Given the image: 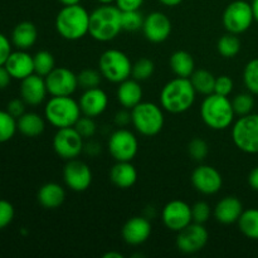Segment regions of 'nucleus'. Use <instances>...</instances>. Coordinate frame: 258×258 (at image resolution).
I'll list each match as a JSON object with an SVG mask.
<instances>
[{
    "label": "nucleus",
    "mask_w": 258,
    "mask_h": 258,
    "mask_svg": "<svg viewBox=\"0 0 258 258\" xmlns=\"http://www.w3.org/2000/svg\"><path fill=\"white\" fill-rule=\"evenodd\" d=\"M18 131L27 138H38L44 133L45 118L35 112H25L17 118Z\"/></svg>",
    "instance_id": "bb28decb"
},
{
    "label": "nucleus",
    "mask_w": 258,
    "mask_h": 258,
    "mask_svg": "<svg viewBox=\"0 0 258 258\" xmlns=\"http://www.w3.org/2000/svg\"><path fill=\"white\" fill-rule=\"evenodd\" d=\"M121 12L116 5L100 4L90 13V28L88 34L97 42H111L122 32Z\"/></svg>",
    "instance_id": "f03ea898"
},
{
    "label": "nucleus",
    "mask_w": 258,
    "mask_h": 258,
    "mask_svg": "<svg viewBox=\"0 0 258 258\" xmlns=\"http://www.w3.org/2000/svg\"><path fill=\"white\" fill-rule=\"evenodd\" d=\"M14 216L15 211L13 204L5 199H0V231L7 228L12 223Z\"/></svg>",
    "instance_id": "79ce46f5"
},
{
    "label": "nucleus",
    "mask_w": 258,
    "mask_h": 258,
    "mask_svg": "<svg viewBox=\"0 0 258 258\" xmlns=\"http://www.w3.org/2000/svg\"><path fill=\"white\" fill-rule=\"evenodd\" d=\"M190 82L193 85L194 90L197 93H201L203 96H208L214 92V85H216V77L209 71L203 70H196L193 75L190 76Z\"/></svg>",
    "instance_id": "c756f323"
},
{
    "label": "nucleus",
    "mask_w": 258,
    "mask_h": 258,
    "mask_svg": "<svg viewBox=\"0 0 258 258\" xmlns=\"http://www.w3.org/2000/svg\"><path fill=\"white\" fill-rule=\"evenodd\" d=\"M63 180L70 190L82 193L92 184V170L85 161L72 159L68 160L63 168Z\"/></svg>",
    "instance_id": "f8f14e48"
},
{
    "label": "nucleus",
    "mask_w": 258,
    "mask_h": 258,
    "mask_svg": "<svg viewBox=\"0 0 258 258\" xmlns=\"http://www.w3.org/2000/svg\"><path fill=\"white\" fill-rule=\"evenodd\" d=\"M171 29L173 25L168 15L161 12H153L145 17L141 30L146 40L158 44L170 37Z\"/></svg>",
    "instance_id": "f3484780"
},
{
    "label": "nucleus",
    "mask_w": 258,
    "mask_h": 258,
    "mask_svg": "<svg viewBox=\"0 0 258 258\" xmlns=\"http://www.w3.org/2000/svg\"><path fill=\"white\" fill-rule=\"evenodd\" d=\"M151 231L153 227L148 217H133L123 224L121 236L128 246H140L150 238Z\"/></svg>",
    "instance_id": "6ab92c4d"
},
{
    "label": "nucleus",
    "mask_w": 258,
    "mask_h": 258,
    "mask_svg": "<svg viewBox=\"0 0 258 258\" xmlns=\"http://www.w3.org/2000/svg\"><path fill=\"white\" fill-rule=\"evenodd\" d=\"M191 184L198 193L203 196H214L218 193L223 185V178L214 166L202 165L197 166L191 173Z\"/></svg>",
    "instance_id": "dca6fc26"
},
{
    "label": "nucleus",
    "mask_w": 258,
    "mask_h": 258,
    "mask_svg": "<svg viewBox=\"0 0 258 258\" xmlns=\"http://www.w3.org/2000/svg\"><path fill=\"white\" fill-rule=\"evenodd\" d=\"M76 130L80 133V135L82 136L85 140H90L93 136L96 135V131H97V126H96L95 120L93 117H90V116L82 115L75 125Z\"/></svg>",
    "instance_id": "ea45409f"
},
{
    "label": "nucleus",
    "mask_w": 258,
    "mask_h": 258,
    "mask_svg": "<svg viewBox=\"0 0 258 258\" xmlns=\"http://www.w3.org/2000/svg\"><path fill=\"white\" fill-rule=\"evenodd\" d=\"M25 107L27 103L22 100V98H13L9 101L7 106V111L15 118H19L23 113H25Z\"/></svg>",
    "instance_id": "c03bdc74"
},
{
    "label": "nucleus",
    "mask_w": 258,
    "mask_h": 258,
    "mask_svg": "<svg viewBox=\"0 0 258 258\" xmlns=\"http://www.w3.org/2000/svg\"><path fill=\"white\" fill-rule=\"evenodd\" d=\"M12 40L5 37L3 33H0V66H4L7 59L9 58L12 50Z\"/></svg>",
    "instance_id": "a18cd8bd"
},
{
    "label": "nucleus",
    "mask_w": 258,
    "mask_h": 258,
    "mask_svg": "<svg viewBox=\"0 0 258 258\" xmlns=\"http://www.w3.org/2000/svg\"><path fill=\"white\" fill-rule=\"evenodd\" d=\"M78 78V86L82 90H90V88L100 87V83L102 81V75L98 70H93V68H86L82 70L77 75Z\"/></svg>",
    "instance_id": "4c0bfd02"
},
{
    "label": "nucleus",
    "mask_w": 258,
    "mask_h": 258,
    "mask_svg": "<svg viewBox=\"0 0 258 258\" xmlns=\"http://www.w3.org/2000/svg\"><path fill=\"white\" fill-rule=\"evenodd\" d=\"M130 111L131 125L140 135L153 138L163 130L165 116H164V110L161 106L154 102L141 101Z\"/></svg>",
    "instance_id": "423d86ee"
},
{
    "label": "nucleus",
    "mask_w": 258,
    "mask_h": 258,
    "mask_svg": "<svg viewBox=\"0 0 258 258\" xmlns=\"http://www.w3.org/2000/svg\"><path fill=\"white\" fill-rule=\"evenodd\" d=\"M232 106H233L234 113H236V116H238V117L252 113V110H253L254 107L253 95H252L251 92L238 93V95L234 96L233 100H232Z\"/></svg>",
    "instance_id": "f704fd0d"
},
{
    "label": "nucleus",
    "mask_w": 258,
    "mask_h": 258,
    "mask_svg": "<svg viewBox=\"0 0 258 258\" xmlns=\"http://www.w3.org/2000/svg\"><path fill=\"white\" fill-rule=\"evenodd\" d=\"M161 221L169 231L178 233L181 229L193 223L191 207L186 202L180 201V199L170 201L163 208Z\"/></svg>",
    "instance_id": "4468645a"
},
{
    "label": "nucleus",
    "mask_w": 258,
    "mask_h": 258,
    "mask_svg": "<svg viewBox=\"0 0 258 258\" xmlns=\"http://www.w3.org/2000/svg\"><path fill=\"white\" fill-rule=\"evenodd\" d=\"M19 93L20 98L27 103V106L42 105L47 98V95H49L44 77L37 75V73H33L20 81Z\"/></svg>",
    "instance_id": "a211bd4d"
},
{
    "label": "nucleus",
    "mask_w": 258,
    "mask_h": 258,
    "mask_svg": "<svg viewBox=\"0 0 258 258\" xmlns=\"http://www.w3.org/2000/svg\"><path fill=\"white\" fill-rule=\"evenodd\" d=\"M116 97H117L118 103L122 106V108L133 110L136 105L143 101L144 92L140 82L135 78L130 77L127 80L118 83L117 91H116Z\"/></svg>",
    "instance_id": "5701e85b"
},
{
    "label": "nucleus",
    "mask_w": 258,
    "mask_h": 258,
    "mask_svg": "<svg viewBox=\"0 0 258 258\" xmlns=\"http://www.w3.org/2000/svg\"><path fill=\"white\" fill-rule=\"evenodd\" d=\"M34 59V73L45 77L55 68V59L48 50H39L33 55Z\"/></svg>",
    "instance_id": "2f4dec72"
},
{
    "label": "nucleus",
    "mask_w": 258,
    "mask_h": 258,
    "mask_svg": "<svg viewBox=\"0 0 258 258\" xmlns=\"http://www.w3.org/2000/svg\"><path fill=\"white\" fill-rule=\"evenodd\" d=\"M97 3H100V4H112V3H115V0H96Z\"/></svg>",
    "instance_id": "4d7b16f0"
},
{
    "label": "nucleus",
    "mask_w": 258,
    "mask_h": 258,
    "mask_svg": "<svg viewBox=\"0 0 258 258\" xmlns=\"http://www.w3.org/2000/svg\"><path fill=\"white\" fill-rule=\"evenodd\" d=\"M154 72H155V64L153 60L149 58H140L135 63H133L131 77L135 78L139 82H143L153 77Z\"/></svg>",
    "instance_id": "72a5a7b5"
},
{
    "label": "nucleus",
    "mask_w": 258,
    "mask_h": 258,
    "mask_svg": "<svg viewBox=\"0 0 258 258\" xmlns=\"http://www.w3.org/2000/svg\"><path fill=\"white\" fill-rule=\"evenodd\" d=\"M241 40L237 37V34L228 33L222 35L217 43V50L223 58H234L241 52Z\"/></svg>",
    "instance_id": "7c9ffc66"
},
{
    "label": "nucleus",
    "mask_w": 258,
    "mask_h": 258,
    "mask_svg": "<svg viewBox=\"0 0 258 258\" xmlns=\"http://www.w3.org/2000/svg\"><path fill=\"white\" fill-rule=\"evenodd\" d=\"M188 154L193 160L203 161L209 154L208 144L201 138L193 139L188 145Z\"/></svg>",
    "instance_id": "58836bf2"
},
{
    "label": "nucleus",
    "mask_w": 258,
    "mask_h": 258,
    "mask_svg": "<svg viewBox=\"0 0 258 258\" xmlns=\"http://www.w3.org/2000/svg\"><path fill=\"white\" fill-rule=\"evenodd\" d=\"M98 71L106 81L118 85L131 77L133 62L122 50L107 49L98 59Z\"/></svg>",
    "instance_id": "0eeeda50"
},
{
    "label": "nucleus",
    "mask_w": 258,
    "mask_h": 258,
    "mask_svg": "<svg viewBox=\"0 0 258 258\" xmlns=\"http://www.w3.org/2000/svg\"><path fill=\"white\" fill-rule=\"evenodd\" d=\"M191 216H193V222L204 224L212 216L211 206L204 201L197 202L194 206H191Z\"/></svg>",
    "instance_id": "a19ab883"
},
{
    "label": "nucleus",
    "mask_w": 258,
    "mask_h": 258,
    "mask_svg": "<svg viewBox=\"0 0 258 258\" xmlns=\"http://www.w3.org/2000/svg\"><path fill=\"white\" fill-rule=\"evenodd\" d=\"M251 7H252V12H253L254 20L258 23V0H252Z\"/></svg>",
    "instance_id": "864d4df0"
},
{
    "label": "nucleus",
    "mask_w": 258,
    "mask_h": 258,
    "mask_svg": "<svg viewBox=\"0 0 258 258\" xmlns=\"http://www.w3.org/2000/svg\"><path fill=\"white\" fill-rule=\"evenodd\" d=\"M161 5L164 7H169V8H174V7H178L183 3V0H158Z\"/></svg>",
    "instance_id": "603ef678"
},
{
    "label": "nucleus",
    "mask_w": 258,
    "mask_h": 258,
    "mask_svg": "<svg viewBox=\"0 0 258 258\" xmlns=\"http://www.w3.org/2000/svg\"><path fill=\"white\" fill-rule=\"evenodd\" d=\"M110 180L116 188L130 189L138 181V170L131 161H116L110 170Z\"/></svg>",
    "instance_id": "b1692460"
},
{
    "label": "nucleus",
    "mask_w": 258,
    "mask_h": 258,
    "mask_svg": "<svg viewBox=\"0 0 258 258\" xmlns=\"http://www.w3.org/2000/svg\"><path fill=\"white\" fill-rule=\"evenodd\" d=\"M201 117L209 128L219 131L233 125L236 113L229 97L213 92L206 96L202 102Z\"/></svg>",
    "instance_id": "20e7f679"
},
{
    "label": "nucleus",
    "mask_w": 258,
    "mask_h": 258,
    "mask_svg": "<svg viewBox=\"0 0 258 258\" xmlns=\"http://www.w3.org/2000/svg\"><path fill=\"white\" fill-rule=\"evenodd\" d=\"M234 83L229 76L222 75L216 77V85H214V93H218V95L227 96L228 97L232 92H233Z\"/></svg>",
    "instance_id": "37998d69"
},
{
    "label": "nucleus",
    "mask_w": 258,
    "mask_h": 258,
    "mask_svg": "<svg viewBox=\"0 0 258 258\" xmlns=\"http://www.w3.org/2000/svg\"><path fill=\"white\" fill-rule=\"evenodd\" d=\"M38 39L37 27L32 22H22L15 25L12 32V44L17 49L28 50L35 44Z\"/></svg>",
    "instance_id": "393cba45"
},
{
    "label": "nucleus",
    "mask_w": 258,
    "mask_h": 258,
    "mask_svg": "<svg viewBox=\"0 0 258 258\" xmlns=\"http://www.w3.org/2000/svg\"><path fill=\"white\" fill-rule=\"evenodd\" d=\"M169 66L170 70L176 77L181 78H190L196 68V60L193 55L186 50H176L170 55L169 59Z\"/></svg>",
    "instance_id": "cd10ccee"
},
{
    "label": "nucleus",
    "mask_w": 258,
    "mask_h": 258,
    "mask_svg": "<svg viewBox=\"0 0 258 258\" xmlns=\"http://www.w3.org/2000/svg\"><path fill=\"white\" fill-rule=\"evenodd\" d=\"M17 131V118L13 117L7 110H0V144L12 140Z\"/></svg>",
    "instance_id": "473e14b6"
},
{
    "label": "nucleus",
    "mask_w": 258,
    "mask_h": 258,
    "mask_svg": "<svg viewBox=\"0 0 258 258\" xmlns=\"http://www.w3.org/2000/svg\"><path fill=\"white\" fill-rule=\"evenodd\" d=\"M144 17L140 13V10H130V12H122L121 14V25L122 30L125 32H138L143 29L144 25Z\"/></svg>",
    "instance_id": "c9c22d12"
},
{
    "label": "nucleus",
    "mask_w": 258,
    "mask_h": 258,
    "mask_svg": "<svg viewBox=\"0 0 258 258\" xmlns=\"http://www.w3.org/2000/svg\"><path fill=\"white\" fill-rule=\"evenodd\" d=\"M238 228L244 237L258 241V209L249 208L243 211L239 217Z\"/></svg>",
    "instance_id": "c85d7f7f"
},
{
    "label": "nucleus",
    "mask_w": 258,
    "mask_h": 258,
    "mask_svg": "<svg viewBox=\"0 0 258 258\" xmlns=\"http://www.w3.org/2000/svg\"><path fill=\"white\" fill-rule=\"evenodd\" d=\"M209 233L204 224L193 223L189 224L180 232H178L176 236V248L185 254H194L197 252L202 251L208 243Z\"/></svg>",
    "instance_id": "ddd939ff"
},
{
    "label": "nucleus",
    "mask_w": 258,
    "mask_h": 258,
    "mask_svg": "<svg viewBox=\"0 0 258 258\" xmlns=\"http://www.w3.org/2000/svg\"><path fill=\"white\" fill-rule=\"evenodd\" d=\"M63 7H68V5H76L81 4V0H58Z\"/></svg>",
    "instance_id": "6e6d98bb"
},
{
    "label": "nucleus",
    "mask_w": 258,
    "mask_h": 258,
    "mask_svg": "<svg viewBox=\"0 0 258 258\" xmlns=\"http://www.w3.org/2000/svg\"><path fill=\"white\" fill-rule=\"evenodd\" d=\"M243 204L237 197L228 196L222 198L214 207V218L217 222L222 224H233L237 223L243 213Z\"/></svg>",
    "instance_id": "4be33fe9"
},
{
    "label": "nucleus",
    "mask_w": 258,
    "mask_h": 258,
    "mask_svg": "<svg viewBox=\"0 0 258 258\" xmlns=\"http://www.w3.org/2000/svg\"><path fill=\"white\" fill-rule=\"evenodd\" d=\"M254 22L252 7L246 0H234L226 7L222 17L223 27L228 33L242 34L251 28Z\"/></svg>",
    "instance_id": "1a4fd4ad"
},
{
    "label": "nucleus",
    "mask_w": 258,
    "mask_h": 258,
    "mask_svg": "<svg viewBox=\"0 0 258 258\" xmlns=\"http://www.w3.org/2000/svg\"><path fill=\"white\" fill-rule=\"evenodd\" d=\"M82 116L78 101L72 96H50L44 106V118L55 128L72 127Z\"/></svg>",
    "instance_id": "39448f33"
},
{
    "label": "nucleus",
    "mask_w": 258,
    "mask_h": 258,
    "mask_svg": "<svg viewBox=\"0 0 258 258\" xmlns=\"http://www.w3.org/2000/svg\"><path fill=\"white\" fill-rule=\"evenodd\" d=\"M145 0H115V5L121 12H130V10H140Z\"/></svg>",
    "instance_id": "49530a36"
},
{
    "label": "nucleus",
    "mask_w": 258,
    "mask_h": 258,
    "mask_svg": "<svg viewBox=\"0 0 258 258\" xmlns=\"http://www.w3.org/2000/svg\"><path fill=\"white\" fill-rule=\"evenodd\" d=\"M232 140L246 154H258V113L237 118L232 125Z\"/></svg>",
    "instance_id": "6e6552de"
},
{
    "label": "nucleus",
    "mask_w": 258,
    "mask_h": 258,
    "mask_svg": "<svg viewBox=\"0 0 258 258\" xmlns=\"http://www.w3.org/2000/svg\"><path fill=\"white\" fill-rule=\"evenodd\" d=\"M85 139L80 135L75 126L57 128L53 138V150L63 160L77 159L83 153Z\"/></svg>",
    "instance_id": "9b49d317"
},
{
    "label": "nucleus",
    "mask_w": 258,
    "mask_h": 258,
    "mask_svg": "<svg viewBox=\"0 0 258 258\" xmlns=\"http://www.w3.org/2000/svg\"><path fill=\"white\" fill-rule=\"evenodd\" d=\"M78 103H80L82 115L95 118L102 115L107 110L108 96L100 87L83 90V93L81 95Z\"/></svg>",
    "instance_id": "aec40b11"
},
{
    "label": "nucleus",
    "mask_w": 258,
    "mask_h": 258,
    "mask_svg": "<svg viewBox=\"0 0 258 258\" xmlns=\"http://www.w3.org/2000/svg\"><path fill=\"white\" fill-rule=\"evenodd\" d=\"M44 80L50 96H72L80 87L77 75L66 67H55Z\"/></svg>",
    "instance_id": "2eb2a0df"
},
{
    "label": "nucleus",
    "mask_w": 258,
    "mask_h": 258,
    "mask_svg": "<svg viewBox=\"0 0 258 258\" xmlns=\"http://www.w3.org/2000/svg\"><path fill=\"white\" fill-rule=\"evenodd\" d=\"M197 98L189 78L175 77L166 82L160 91V106L164 111L173 115L184 113L193 107Z\"/></svg>",
    "instance_id": "f257e3e1"
},
{
    "label": "nucleus",
    "mask_w": 258,
    "mask_h": 258,
    "mask_svg": "<svg viewBox=\"0 0 258 258\" xmlns=\"http://www.w3.org/2000/svg\"><path fill=\"white\" fill-rule=\"evenodd\" d=\"M83 153H86L90 156H97L101 153V145L95 140H90L85 143V148H83Z\"/></svg>",
    "instance_id": "09e8293b"
},
{
    "label": "nucleus",
    "mask_w": 258,
    "mask_h": 258,
    "mask_svg": "<svg viewBox=\"0 0 258 258\" xmlns=\"http://www.w3.org/2000/svg\"><path fill=\"white\" fill-rule=\"evenodd\" d=\"M107 149L115 161H133L138 155L139 140L133 131L118 127L108 138Z\"/></svg>",
    "instance_id": "9d476101"
},
{
    "label": "nucleus",
    "mask_w": 258,
    "mask_h": 258,
    "mask_svg": "<svg viewBox=\"0 0 258 258\" xmlns=\"http://www.w3.org/2000/svg\"><path fill=\"white\" fill-rule=\"evenodd\" d=\"M113 122L117 127H127L131 123V111L127 108L117 111L113 117Z\"/></svg>",
    "instance_id": "de8ad7c7"
},
{
    "label": "nucleus",
    "mask_w": 258,
    "mask_h": 258,
    "mask_svg": "<svg viewBox=\"0 0 258 258\" xmlns=\"http://www.w3.org/2000/svg\"><path fill=\"white\" fill-rule=\"evenodd\" d=\"M103 258H123V254L120 252H107V253L103 254Z\"/></svg>",
    "instance_id": "5fc2aeb1"
},
{
    "label": "nucleus",
    "mask_w": 258,
    "mask_h": 258,
    "mask_svg": "<svg viewBox=\"0 0 258 258\" xmlns=\"http://www.w3.org/2000/svg\"><path fill=\"white\" fill-rule=\"evenodd\" d=\"M38 203L45 209H57L66 199V190L58 183H45L38 190Z\"/></svg>",
    "instance_id": "a878e982"
},
{
    "label": "nucleus",
    "mask_w": 258,
    "mask_h": 258,
    "mask_svg": "<svg viewBox=\"0 0 258 258\" xmlns=\"http://www.w3.org/2000/svg\"><path fill=\"white\" fill-rule=\"evenodd\" d=\"M12 76L8 72L5 66H0V90H5L12 82Z\"/></svg>",
    "instance_id": "8fccbe9b"
},
{
    "label": "nucleus",
    "mask_w": 258,
    "mask_h": 258,
    "mask_svg": "<svg viewBox=\"0 0 258 258\" xmlns=\"http://www.w3.org/2000/svg\"><path fill=\"white\" fill-rule=\"evenodd\" d=\"M55 30L66 40L82 39L88 34L90 13L81 4L63 7L55 17Z\"/></svg>",
    "instance_id": "7ed1b4c3"
},
{
    "label": "nucleus",
    "mask_w": 258,
    "mask_h": 258,
    "mask_svg": "<svg viewBox=\"0 0 258 258\" xmlns=\"http://www.w3.org/2000/svg\"><path fill=\"white\" fill-rule=\"evenodd\" d=\"M4 66L13 80L22 81L34 73V59L27 50L17 49L12 52Z\"/></svg>",
    "instance_id": "412c9836"
},
{
    "label": "nucleus",
    "mask_w": 258,
    "mask_h": 258,
    "mask_svg": "<svg viewBox=\"0 0 258 258\" xmlns=\"http://www.w3.org/2000/svg\"><path fill=\"white\" fill-rule=\"evenodd\" d=\"M248 185L253 190L258 191V166H254L248 174Z\"/></svg>",
    "instance_id": "3c124183"
},
{
    "label": "nucleus",
    "mask_w": 258,
    "mask_h": 258,
    "mask_svg": "<svg viewBox=\"0 0 258 258\" xmlns=\"http://www.w3.org/2000/svg\"><path fill=\"white\" fill-rule=\"evenodd\" d=\"M243 82L248 92L258 95V58L251 59L243 71Z\"/></svg>",
    "instance_id": "e433bc0d"
}]
</instances>
